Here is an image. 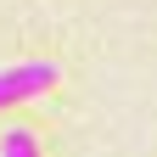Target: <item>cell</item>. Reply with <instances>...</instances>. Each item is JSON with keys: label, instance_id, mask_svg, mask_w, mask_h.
<instances>
[{"label": "cell", "instance_id": "6da1fadb", "mask_svg": "<svg viewBox=\"0 0 157 157\" xmlns=\"http://www.w3.org/2000/svg\"><path fill=\"white\" fill-rule=\"evenodd\" d=\"M56 78H62L56 62H11V67H0V112H6V107H23V101H34V95H45Z\"/></svg>", "mask_w": 157, "mask_h": 157}, {"label": "cell", "instance_id": "7a4b0ae2", "mask_svg": "<svg viewBox=\"0 0 157 157\" xmlns=\"http://www.w3.org/2000/svg\"><path fill=\"white\" fill-rule=\"evenodd\" d=\"M0 157H39V140L28 129H6L0 135Z\"/></svg>", "mask_w": 157, "mask_h": 157}]
</instances>
